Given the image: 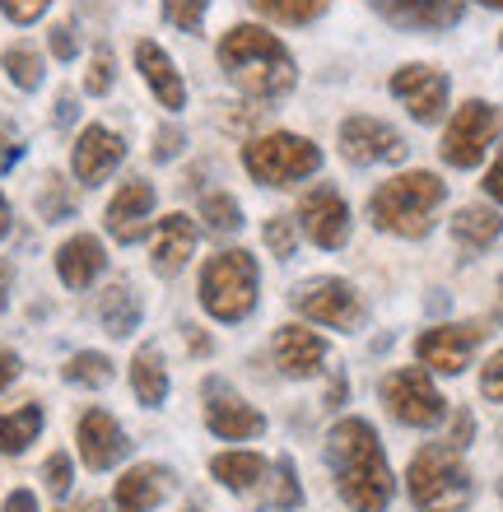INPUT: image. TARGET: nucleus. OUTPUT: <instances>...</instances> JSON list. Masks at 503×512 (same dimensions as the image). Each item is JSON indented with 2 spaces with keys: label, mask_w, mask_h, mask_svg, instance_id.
<instances>
[{
  "label": "nucleus",
  "mask_w": 503,
  "mask_h": 512,
  "mask_svg": "<svg viewBox=\"0 0 503 512\" xmlns=\"http://www.w3.org/2000/svg\"><path fill=\"white\" fill-rule=\"evenodd\" d=\"M340 154L350 163H396L406 159V140L378 117H345L340 122Z\"/></svg>",
  "instance_id": "nucleus-13"
},
{
  "label": "nucleus",
  "mask_w": 503,
  "mask_h": 512,
  "mask_svg": "<svg viewBox=\"0 0 503 512\" xmlns=\"http://www.w3.org/2000/svg\"><path fill=\"white\" fill-rule=\"evenodd\" d=\"M150 215H154V187L145 177H131L108 201V233L117 243H140L145 229H150Z\"/></svg>",
  "instance_id": "nucleus-17"
},
{
  "label": "nucleus",
  "mask_w": 503,
  "mask_h": 512,
  "mask_svg": "<svg viewBox=\"0 0 503 512\" xmlns=\"http://www.w3.org/2000/svg\"><path fill=\"white\" fill-rule=\"evenodd\" d=\"M205 10H210V0H164V19L182 33H201Z\"/></svg>",
  "instance_id": "nucleus-35"
},
{
  "label": "nucleus",
  "mask_w": 503,
  "mask_h": 512,
  "mask_svg": "<svg viewBox=\"0 0 503 512\" xmlns=\"http://www.w3.org/2000/svg\"><path fill=\"white\" fill-rule=\"evenodd\" d=\"M56 122H61V126H70V122H75V98H70V94H61V98H56Z\"/></svg>",
  "instance_id": "nucleus-47"
},
{
  "label": "nucleus",
  "mask_w": 503,
  "mask_h": 512,
  "mask_svg": "<svg viewBox=\"0 0 503 512\" xmlns=\"http://www.w3.org/2000/svg\"><path fill=\"white\" fill-rule=\"evenodd\" d=\"M70 457L66 452H52V457H47V466H42V485H47V494H56V499H61V494H66L70 489Z\"/></svg>",
  "instance_id": "nucleus-38"
},
{
  "label": "nucleus",
  "mask_w": 503,
  "mask_h": 512,
  "mask_svg": "<svg viewBox=\"0 0 503 512\" xmlns=\"http://www.w3.org/2000/svg\"><path fill=\"white\" fill-rule=\"evenodd\" d=\"M201 219H205V229L219 233V238H229V233L243 229V210H238V201L233 196H224V191H210L201 201Z\"/></svg>",
  "instance_id": "nucleus-30"
},
{
  "label": "nucleus",
  "mask_w": 503,
  "mask_h": 512,
  "mask_svg": "<svg viewBox=\"0 0 503 512\" xmlns=\"http://www.w3.org/2000/svg\"><path fill=\"white\" fill-rule=\"evenodd\" d=\"M210 475H215L224 489L247 494V489H257L261 480H266V461H261L257 452H219V457L210 461Z\"/></svg>",
  "instance_id": "nucleus-27"
},
{
  "label": "nucleus",
  "mask_w": 503,
  "mask_h": 512,
  "mask_svg": "<svg viewBox=\"0 0 503 512\" xmlns=\"http://www.w3.org/2000/svg\"><path fill=\"white\" fill-rule=\"evenodd\" d=\"M5 284H10V266H0V308H5Z\"/></svg>",
  "instance_id": "nucleus-50"
},
{
  "label": "nucleus",
  "mask_w": 503,
  "mask_h": 512,
  "mask_svg": "<svg viewBox=\"0 0 503 512\" xmlns=\"http://www.w3.org/2000/svg\"><path fill=\"white\" fill-rule=\"evenodd\" d=\"M108 89H112V52L108 47H98L94 61H89V75H84V94L103 98Z\"/></svg>",
  "instance_id": "nucleus-37"
},
{
  "label": "nucleus",
  "mask_w": 503,
  "mask_h": 512,
  "mask_svg": "<svg viewBox=\"0 0 503 512\" xmlns=\"http://www.w3.org/2000/svg\"><path fill=\"white\" fill-rule=\"evenodd\" d=\"M38 210H42V219L47 224H61V219H70L75 215V196L66 191V182L56 173H47L42 177V191H38Z\"/></svg>",
  "instance_id": "nucleus-32"
},
{
  "label": "nucleus",
  "mask_w": 503,
  "mask_h": 512,
  "mask_svg": "<svg viewBox=\"0 0 503 512\" xmlns=\"http://www.w3.org/2000/svg\"><path fill=\"white\" fill-rule=\"evenodd\" d=\"M173 154H182V131H177V126H164V131L154 135V159L168 163Z\"/></svg>",
  "instance_id": "nucleus-41"
},
{
  "label": "nucleus",
  "mask_w": 503,
  "mask_h": 512,
  "mask_svg": "<svg viewBox=\"0 0 503 512\" xmlns=\"http://www.w3.org/2000/svg\"><path fill=\"white\" fill-rule=\"evenodd\" d=\"M294 308H299L308 322H322V326H331V331H354L359 317H364L359 294H354L345 280H336V275H327V280H308L299 294H294Z\"/></svg>",
  "instance_id": "nucleus-11"
},
{
  "label": "nucleus",
  "mask_w": 503,
  "mask_h": 512,
  "mask_svg": "<svg viewBox=\"0 0 503 512\" xmlns=\"http://www.w3.org/2000/svg\"><path fill=\"white\" fill-rule=\"evenodd\" d=\"M243 168L261 187H289V182L313 177L322 168V149L294 131H271L243 145Z\"/></svg>",
  "instance_id": "nucleus-6"
},
{
  "label": "nucleus",
  "mask_w": 503,
  "mask_h": 512,
  "mask_svg": "<svg viewBox=\"0 0 503 512\" xmlns=\"http://www.w3.org/2000/svg\"><path fill=\"white\" fill-rule=\"evenodd\" d=\"M494 317L503 322V280H499V308H494Z\"/></svg>",
  "instance_id": "nucleus-51"
},
{
  "label": "nucleus",
  "mask_w": 503,
  "mask_h": 512,
  "mask_svg": "<svg viewBox=\"0 0 503 512\" xmlns=\"http://www.w3.org/2000/svg\"><path fill=\"white\" fill-rule=\"evenodd\" d=\"M126 159V140L108 126H84L80 140H75V154H70V168L80 177L84 187H98V182H108Z\"/></svg>",
  "instance_id": "nucleus-15"
},
{
  "label": "nucleus",
  "mask_w": 503,
  "mask_h": 512,
  "mask_svg": "<svg viewBox=\"0 0 503 512\" xmlns=\"http://www.w3.org/2000/svg\"><path fill=\"white\" fill-rule=\"evenodd\" d=\"M252 5L275 24H313L327 10V0H252Z\"/></svg>",
  "instance_id": "nucleus-31"
},
{
  "label": "nucleus",
  "mask_w": 503,
  "mask_h": 512,
  "mask_svg": "<svg viewBox=\"0 0 503 512\" xmlns=\"http://www.w3.org/2000/svg\"><path fill=\"white\" fill-rule=\"evenodd\" d=\"M480 391H485V401H503V350L480 368Z\"/></svg>",
  "instance_id": "nucleus-40"
},
{
  "label": "nucleus",
  "mask_w": 503,
  "mask_h": 512,
  "mask_svg": "<svg viewBox=\"0 0 503 512\" xmlns=\"http://www.w3.org/2000/svg\"><path fill=\"white\" fill-rule=\"evenodd\" d=\"M103 266H108V252H103V243H98L94 233H75L56 252V275H61L66 289H89L103 275Z\"/></svg>",
  "instance_id": "nucleus-22"
},
{
  "label": "nucleus",
  "mask_w": 503,
  "mask_h": 512,
  "mask_svg": "<svg viewBox=\"0 0 503 512\" xmlns=\"http://www.w3.org/2000/svg\"><path fill=\"white\" fill-rule=\"evenodd\" d=\"M98 322H103V331L108 336H131L140 326V298L126 289V284H108L103 294H98Z\"/></svg>",
  "instance_id": "nucleus-26"
},
{
  "label": "nucleus",
  "mask_w": 503,
  "mask_h": 512,
  "mask_svg": "<svg viewBox=\"0 0 503 512\" xmlns=\"http://www.w3.org/2000/svg\"><path fill=\"white\" fill-rule=\"evenodd\" d=\"M47 5L52 0H0V10H5L10 24H38L42 14H47Z\"/></svg>",
  "instance_id": "nucleus-39"
},
{
  "label": "nucleus",
  "mask_w": 503,
  "mask_h": 512,
  "mask_svg": "<svg viewBox=\"0 0 503 512\" xmlns=\"http://www.w3.org/2000/svg\"><path fill=\"white\" fill-rule=\"evenodd\" d=\"M196 252V224L187 215H168L159 219V233H154V270L159 275H177V270L191 261Z\"/></svg>",
  "instance_id": "nucleus-23"
},
{
  "label": "nucleus",
  "mask_w": 503,
  "mask_h": 512,
  "mask_svg": "<svg viewBox=\"0 0 503 512\" xmlns=\"http://www.w3.org/2000/svg\"><path fill=\"white\" fill-rule=\"evenodd\" d=\"M499 135H503V112L494 108V103H485V98H471V103L457 108V117H452L448 131H443V145H438L443 149V163H452V168H476Z\"/></svg>",
  "instance_id": "nucleus-8"
},
{
  "label": "nucleus",
  "mask_w": 503,
  "mask_h": 512,
  "mask_svg": "<svg viewBox=\"0 0 503 512\" xmlns=\"http://www.w3.org/2000/svg\"><path fill=\"white\" fill-rule=\"evenodd\" d=\"M75 443H80V457L89 471H112L131 452V438H126V429L108 410H84L80 429H75Z\"/></svg>",
  "instance_id": "nucleus-16"
},
{
  "label": "nucleus",
  "mask_w": 503,
  "mask_h": 512,
  "mask_svg": "<svg viewBox=\"0 0 503 512\" xmlns=\"http://www.w3.org/2000/svg\"><path fill=\"white\" fill-rule=\"evenodd\" d=\"M42 433V405H19V410H5L0 415V452L5 457H19V452H28V447L38 443Z\"/></svg>",
  "instance_id": "nucleus-28"
},
{
  "label": "nucleus",
  "mask_w": 503,
  "mask_h": 512,
  "mask_svg": "<svg viewBox=\"0 0 503 512\" xmlns=\"http://www.w3.org/2000/svg\"><path fill=\"white\" fill-rule=\"evenodd\" d=\"M10 224H14V215H10V201L0 196V238H10Z\"/></svg>",
  "instance_id": "nucleus-49"
},
{
  "label": "nucleus",
  "mask_w": 503,
  "mask_h": 512,
  "mask_svg": "<svg viewBox=\"0 0 503 512\" xmlns=\"http://www.w3.org/2000/svg\"><path fill=\"white\" fill-rule=\"evenodd\" d=\"M485 191H490V201L503 205V149H499V159L490 163V173H485Z\"/></svg>",
  "instance_id": "nucleus-44"
},
{
  "label": "nucleus",
  "mask_w": 503,
  "mask_h": 512,
  "mask_svg": "<svg viewBox=\"0 0 503 512\" xmlns=\"http://www.w3.org/2000/svg\"><path fill=\"white\" fill-rule=\"evenodd\" d=\"M168 489H173V471L159 461H140L117 480L112 503H117V512H154L168 499Z\"/></svg>",
  "instance_id": "nucleus-19"
},
{
  "label": "nucleus",
  "mask_w": 503,
  "mask_h": 512,
  "mask_svg": "<svg viewBox=\"0 0 503 512\" xmlns=\"http://www.w3.org/2000/svg\"><path fill=\"white\" fill-rule=\"evenodd\" d=\"M387 89H392V94L410 108V117L424 126L438 122V117L448 112V75L434 66H420V61H415V66H401Z\"/></svg>",
  "instance_id": "nucleus-12"
},
{
  "label": "nucleus",
  "mask_w": 503,
  "mask_h": 512,
  "mask_svg": "<svg viewBox=\"0 0 503 512\" xmlns=\"http://www.w3.org/2000/svg\"><path fill=\"white\" fill-rule=\"evenodd\" d=\"M61 512H103V499H80V503H66Z\"/></svg>",
  "instance_id": "nucleus-48"
},
{
  "label": "nucleus",
  "mask_w": 503,
  "mask_h": 512,
  "mask_svg": "<svg viewBox=\"0 0 503 512\" xmlns=\"http://www.w3.org/2000/svg\"><path fill=\"white\" fill-rule=\"evenodd\" d=\"M19 159V140H14V126L0 117V168H10Z\"/></svg>",
  "instance_id": "nucleus-42"
},
{
  "label": "nucleus",
  "mask_w": 503,
  "mask_h": 512,
  "mask_svg": "<svg viewBox=\"0 0 503 512\" xmlns=\"http://www.w3.org/2000/svg\"><path fill=\"white\" fill-rule=\"evenodd\" d=\"M448 187L438 182L434 173H401L392 182H382L368 201V215L382 233H396V238H424L434 229V210L443 205Z\"/></svg>",
  "instance_id": "nucleus-3"
},
{
  "label": "nucleus",
  "mask_w": 503,
  "mask_h": 512,
  "mask_svg": "<svg viewBox=\"0 0 503 512\" xmlns=\"http://www.w3.org/2000/svg\"><path fill=\"white\" fill-rule=\"evenodd\" d=\"M373 10L396 28H415V33H443L462 19L466 0H373Z\"/></svg>",
  "instance_id": "nucleus-18"
},
{
  "label": "nucleus",
  "mask_w": 503,
  "mask_h": 512,
  "mask_svg": "<svg viewBox=\"0 0 503 512\" xmlns=\"http://www.w3.org/2000/svg\"><path fill=\"white\" fill-rule=\"evenodd\" d=\"M0 512H38V499L28 494V489H14L10 499H5V508Z\"/></svg>",
  "instance_id": "nucleus-46"
},
{
  "label": "nucleus",
  "mask_w": 503,
  "mask_h": 512,
  "mask_svg": "<svg viewBox=\"0 0 503 512\" xmlns=\"http://www.w3.org/2000/svg\"><path fill=\"white\" fill-rule=\"evenodd\" d=\"M275 364L285 378H317L327 364V340L308 326H280L275 331Z\"/></svg>",
  "instance_id": "nucleus-20"
},
{
  "label": "nucleus",
  "mask_w": 503,
  "mask_h": 512,
  "mask_svg": "<svg viewBox=\"0 0 503 512\" xmlns=\"http://www.w3.org/2000/svg\"><path fill=\"white\" fill-rule=\"evenodd\" d=\"M480 5H490V10H503V0H480Z\"/></svg>",
  "instance_id": "nucleus-52"
},
{
  "label": "nucleus",
  "mask_w": 503,
  "mask_h": 512,
  "mask_svg": "<svg viewBox=\"0 0 503 512\" xmlns=\"http://www.w3.org/2000/svg\"><path fill=\"white\" fill-rule=\"evenodd\" d=\"M499 47H503V33H499Z\"/></svg>",
  "instance_id": "nucleus-53"
},
{
  "label": "nucleus",
  "mask_w": 503,
  "mask_h": 512,
  "mask_svg": "<svg viewBox=\"0 0 503 512\" xmlns=\"http://www.w3.org/2000/svg\"><path fill=\"white\" fill-rule=\"evenodd\" d=\"M503 233V219L499 210H490V205H466V210H457L452 215V238L466 247V252H485V247L499 243Z\"/></svg>",
  "instance_id": "nucleus-25"
},
{
  "label": "nucleus",
  "mask_w": 503,
  "mask_h": 512,
  "mask_svg": "<svg viewBox=\"0 0 503 512\" xmlns=\"http://www.w3.org/2000/svg\"><path fill=\"white\" fill-rule=\"evenodd\" d=\"M14 378H19V354H14V350H0V391L10 387Z\"/></svg>",
  "instance_id": "nucleus-45"
},
{
  "label": "nucleus",
  "mask_w": 503,
  "mask_h": 512,
  "mask_svg": "<svg viewBox=\"0 0 503 512\" xmlns=\"http://www.w3.org/2000/svg\"><path fill=\"white\" fill-rule=\"evenodd\" d=\"M131 391H136L140 405H164L168 396V368H164V350L159 345H140L136 359H131Z\"/></svg>",
  "instance_id": "nucleus-24"
},
{
  "label": "nucleus",
  "mask_w": 503,
  "mask_h": 512,
  "mask_svg": "<svg viewBox=\"0 0 503 512\" xmlns=\"http://www.w3.org/2000/svg\"><path fill=\"white\" fill-rule=\"evenodd\" d=\"M266 247H271L280 261H285V256H294V247H299V229H294V219H285V215L266 219Z\"/></svg>",
  "instance_id": "nucleus-36"
},
{
  "label": "nucleus",
  "mask_w": 503,
  "mask_h": 512,
  "mask_svg": "<svg viewBox=\"0 0 503 512\" xmlns=\"http://www.w3.org/2000/svg\"><path fill=\"white\" fill-rule=\"evenodd\" d=\"M499 499H503V485H499Z\"/></svg>",
  "instance_id": "nucleus-54"
},
{
  "label": "nucleus",
  "mask_w": 503,
  "mask_h": 512,
  "mask_svg": "<svg viewBox=\"0 0 503 512\" xmlns=\"http://www.w3.org/2000/svg\"><path fill=\"white\" fill-rule=\"evenodd\" d=\"M299 224L317 247L336 252V247H345V238H350V205L340 201L336 187H313L299 201Z\"/></svg>",
  "instance_id": "nucleus-14"
},
{
  "label": "nucleus",
  "mask_w": 503,
  "mask_h": 512,
  "mask_svg": "<svg viewBox=\"0 0 503 512\" xmlns=\"http://www.w3.org/2000/svg\"><path fill=\"white\" fill-rule=\"evenodd\" d=\"M219 66L252 98H285L294 89V80H299L285 42L266 33L261 24H233L219 38Z\"/></svg>",
  "instance_id": "nucleus-2"
},
{
  "label": "nucleus",
  "mask_w": 503,
  "mask_h": 512,
  "mask_svg": "<svg viewBox=\"0 0 503 512\" xmlns=\"http://www.w3.org/2000/svg\"><path fill=\"white\" fill-rule=\"evenodd\" d=\"M205 429L224 438V443H243V438H257L266 429V419H261L257 405H247L229 382L219 378H205Z\"/></svg>",
  "instance_id": "nucleus-9"
},
{
  "label": "nucleus",
  "mask_w": 503,
  "mask_h": 512,
  "mask_svg": "<svg viewBox=\"0 0 503 512\" xmlns=\"http://www.w3.org/2000/svg\"><path fill=\"white\" fill-rule=\"evenodd\" d=\"M378 396L387 405V415L396 424H410V429H434L448 419V401L443 391L434 387L429 368H392L387 378L378 382Z\"/></svg>",
  "instance_id": "nucleus-7"
},
{
  "label": "nucleus",
  "mask_w": 503,
  "mask_h": 512,
  "mask_svg": "<svg viewBox=\"0 0 503 512\" xmlns=\"http://www.w3.org/2000/svg\"><path fill=\"white\" fill-rule=\"evenodd\" d=\"M406 485L420 512H466L476 499V485H471V471H466L457 443L420 447L406 471Z\"/></svg>",
  "instance_id": "nucleus-4"
},
{
  "label": "nucleus",
  "mask_w": 503,
  "mask_h": 512,
  "mask_svg": "<svg viewBox=\"0 0 503 512\" xmlns=\"http://www.w3.org/2000/svg\"><path fill=\"white\" fill-rule=\"evenodd\" d=\"M480 340H485V326H480V322L429 326V331L415 340V354H420L424 368H434V373H448V378H457V373L471 364V354H476Z\"/></svg>",
  "instance_id": "nucleus-10"
},
{
  "label": "nucleus",
  "mask_w": 503,
  "mask_h": 512,
  "mask_svg": "<svg viewBox=\"0 0 503 512\" xmlns=\"http://www.w3.org/2000/svg\"><path fill=\"white\" fill-rule=\"evenodd\" d=\"M327 466L350 512H387L396 480L387 457H382L378 429L368 419H340L327 433Z\"/></svg>",
  "instance_id": "nucleus-1"
},
{
  "label": "nucleus",
  "mask_w": 503,
  "mask_h": 512,
  "mask_svg": "<svg viewBox=\"0 0 503 512\" xmlns=\"http://www.w3.org/2000/svg\"><path fill=\"white\" fill-rule=\"evenodd\" d=\"M52 52L61 56V61H70V56H75V38H70V24H56V28H52Z\"/></svg>",
  "instance_id": "nucleus-43"
},
{
  "label": "nucleus",
  "mask_w": 503,
  "mask_h": 512,
  "mask_svg": "<svg viewBox=\"0 0 503 512\" xmlns=\"http://www.w3.org/2000/svg\"><path fill=\"white\" fill-rule=\"evenodd\" d=\"M271 503L280 512H294L303 503V489H299V471H294V461H280V466H275V494H271Z\"/></svg>",
  "instance_id": "nucleus-34"
},
{
  "label": "nucleus",
  "mask_w": 503,
  "mask_h": 512,
  "mask_svg": "<svg viewBox=\"0 0 503 512\" xmlns=\"http://www.w3.org/2000/svg\"><path fill=\"white\" fill-rule=\"evenodd\" d=\"M5 70H10V80L24 89V94H33L42 84V56L33 52V47H10L5 52Z\"/></svg>",
  "instance_id": "nucleus-33"
},
{
  "label": "nucleus",
  "mask_w": 503,
  "mask_h": 512,
  "mask_svg": "<svg viewBox=\"0 0 503 512\" xmlns=\"http://www.w3.org/2000/svg\"><path fill=\"white\" fill-rule=\"evenodd\" d=\"M61 378L75 382V387H108V382H112V364H108V354L84 350V354H70L66 368H61Z\"/></svg>",
  "instance_id": "nucleus-29"
},
{
  "label": "nucleus",
  "mask_w": 503,
  "mask_h": 512,
  "mask_svg": "<svg viewBox=\"0 0 503 512\" xmlns=\"http://www.w3.org/2000/svg\"><path fill=\"white\" fill-rule=\"evenodd\" d=\"M257 261L243 252V247H229L205 261L201 270V308L215 317V322H243L247 312L257 308Z\"/></svg>",
  "instance_id": "nucleus-5"
},
{
  "label": "nucleus",
  "mask_w": 503,
  "mask_h": 512,
  "mask_svg": "<svg viewBox=\"0 0 503 512\" xmlns=\"http://www.w3.org/2000/svg\"><path fill=\"white\" fill-rule=\"evenodd\" d=\"M136 70L145 75V84L154 89L159 108H168V112L187 108V84H182V75H177V66H173V56H168L159 42H150V38L136 42Z\"/></svg>",
  "instance_id": "nucleus-21"
}]
</instances>
